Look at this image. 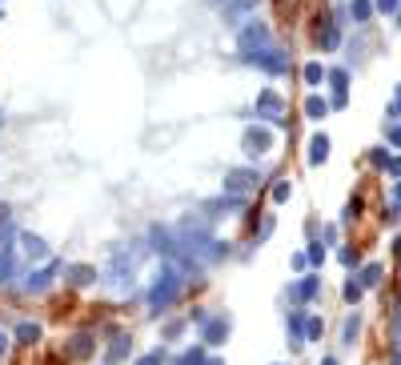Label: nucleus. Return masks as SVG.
I'll return each mask as SVG.
<instances>
[{
	"mask_svg": "<svg viewBox=\"0 0 401 365\" xmlns=\"http://www.w3.org/2000/svg\"><path fill=\"white\" fill-rule=\"evenodd\" d=\"M269 45H273V32H269L265 21H245L237 28V48H241V56H245V52H257V48H269Z\"/></svg>",
	"mask_w": 401,
	"mask_h": 365,
	"instance_id": "f257e3e1",
	"label": "nucleus"
},
{
	"mask_svg": "<svg viewBox=\"0 0 401 365\" xmlns=\"http://www.w3.org/2000/svg\"><path fill=\"white\" fill-rule=\"evenodd\" d=\"M245 65L269 72V76H285L289 72V56L277 45H269V48H257V52H245Z\"/></svg>",
	"mask_w": 401,
	"mask_h": 365,
	"instance_id": "f03ea898",
	"label": "nucleus"
},
{
	"mask_svg": "<svg viewBox=\"0 0 401 365\" xmlns=\"http://www.w3.org/2000/svg\"><path fill=\"white\" fill-rule=\"evenodd\" d=\"M257 121H265L269 129H285V125H289V121H285V101H281V92H273V89L257 92Z\"/></svg>",
	"mask_w": 401,
	"mask_h": 365,
	"instance_id": "7ed1b4c3",
	"label": "nucleus"
},
{
	"mask_svg": "<svg viewBox=\"0 0 401 365\" xmlns=\"http://www.w3.org/2000/svg\"><path fill=\"white\" fill-rule=\"evenodd\" d=\"M177 293H181V277L173 273V269H161V273H157V285H153V293H149V305H153V309H165Z\"/></svg>",
	"mask_w": 401,
	"mask_h": 365,
	"instance_id": "20e7f679",
	"label": "nucleus"
},
{
	"mask_svg": "<svg viewBox=\"0 0 401 365\" xmlns=\"http://www.w3.org/2000/svg\"><path fill=\"white\" fill-rule=\"evenodd\" d=\"M241 145H245V153H249V157L273 153V129H269V125H249V129H245V137H241Z\"/></svg>",
	"mask_w": 401,
	"mask_h": 365,
	"instance_id": "39448f33",
	"label": "nucleus"
},
{
	"mask_svg": "<svg viewBox=\"0 0 401 365\" xmlns=\"http://www.w3.org/2000/svg\"><path fill=\"white\" fill-rule=\"evenodd\" d=\"M257 181H261L257 169H229L225 173V193H249Z\"/></svg>",
	"mask_w": 401,
	"mask_h": 365,
	"instance_id": "423d86ee",
	"label": "nucleus"
},
{
	"mask_svg": "<svg viewBox=\"0 0 401 365\" xmlns=\"http://www.w3.org/2000/svg\"><path fill=\"white\" fill-rule=\"evenodd\" d=\"M329 160V137L325 133H313L309 137V165H325Z\"/></svg>",
	"mask_w": 401,
	"mask_h": 365,
	"instance_id": "0eeeda50",
	"label": "nucleus"
},
{
	"mask_svg": "<svg viewBox=\"0 0 401 365\" xmlns=\"http://www.w3.org/2000/svg\"><path fill=\"white\" fill-rule=\"evenodd\" d=\"M305 116L309 121H325V116H329V101L317 96V92H309L305 96Z\"/></svg>",
	"mask_w": 401,
	"mask_h": 365,
	"instance_id": "6e6552de",
	"label": "nucleus"
},
{
	"mask_svg": "<svg viewBox=\"0 0 401 365\" xmlns=\"http://www.w3.org/2000/svg\"><path fill=\"white\" fill-rule=\"evenodd\" d=\"M317 45H321V48H329V52H333V48L341 45V28H337L333 21H325L321 28H317Z\"/></svg>",
	"mask_w": 401,
	"mask_h": 365,
	"instance_id": "1a4fd4ad",
	"label": "nucleus"
},
{
	"mask_svg": "<svg viewBox=\"0 0 401 365\" xmlns=\"http://www.w3.org/2000/svg\"><path fill=\"white\" fill-rule=\"evenodd\" d=\"M21 245H24V253H28V261H45L48 257V245L41 241V237H32V233H24Z\"/></svg>",
	"mask_w": 401,
	"mask_h": 365,
	"instance_id": "9d476101",
	"label": "nucleus"
},
{
	"mask_svg": "<svg viewBox=\"0 0 401 365\" xmlns=\"http://www.w3.org/2000/svg\"><path fill=\"white\" fill-rule=\"evenodd\" d=\"M325 81L333 85V96H349V72L345 69H325Z\"/></svg>",
	"mask_w": 401,
	"mask_h": 365,
	"instance_id": "9b49d317",
	"label": "nucleus"
},
{
	"mask_svg": "<svg viewBox=\"0 0 401 365\" xmlns=\"http://www.w3.org/2000/svg\"><path fill=\"white\" fill-rule=\"evenodd\" d=\"M317 289H321L317 277H301V281L289 289V297H293V301H309V297H317Z\"/></svg>",
	"mask_w": 401,
	"mask_h": 365,
	"instance_id": "f8f14e48",
	"label": "nucleus"
},
{
	"mask_svg": "<svg viewBox=\"0 0 401 365\" xmlns=\"http://www.w3.org/2000/svg\"><path fill=\"white\" fill-rule=\"evenodd\" d=\"M221 337H229V321H225V317H217V321L205 325V345H217Z\"/></svg>",
	"mask_w": 401,
	"mask_h": 365,
	"instance_id": "ddd939ff",
	"label": "nucleus"
},
{
	"mask_svg": "<svg viewBox=\"0 0 401 365\" xmlns=\"http://www.w3.org/2000/svg\"><path fill=\"white\" fill-rule=\"evenodd\" d=\"M12 273H17V253L0 245V281H12Z\"/></svg>",
	"mask_w": 401,
	"mask_h": 365,
	"instance_id": "4468645a",
	"label": "nucleus"
},
{
	"mask_svg": "<svg viewBox=\"0 0 401 365\" xmlns=\"http://www.w3.org/2000/svg\"><path fill=\"white\" fill-rule=\"evenodd\" d=\"M52 273H56V265H48V269H41L36 277H28V293H45L48 281H52Z\"/></svg>",
	"mask_w": 401,
	"mask_h": 365,
	"instance_id": "2eb2a0df",
	"label": "nucleus"
},
{
	"mask_svg": "<svg viewBox=\"0 0 401 365\" xmlns=\"http://www.w3.org/2000/svg\"><path fill=\"white\" fill-rule=\"evenodd\" d=\"M349 17H354L357 24H365L373 17V0H354V4H349Z\"/></svg>",
	"mask_w": 401,
	"mask_h": 365,
	"instance_id": "dca6fc26",
	"label": "nucleus"
},
{
	"mask_svg": "<svg viewBox=\"0 0 401 365\" xmlns=\"http://www.w3.org/2000/svg\"><path fill=\"white\" fill-rule=\"evenodd\" d=\"M321 81H325V65H321V61H309L305 65V85L309 89H317Z\"/></svg>",
	"mask_w": 401,
	"mask_h": 365,
	"instance_id": "f3484780",
	"label": "nucleus"
},
{
	"mask_svg": "<svg viewBox=\"0 0 401 365\" xmlns=\"http://www.w3.org/2000/svg\"><path fill=\"white\" fill-rule=\"evenodd\" d=\"M373 12H381V17H398L401 0H373Z\"/></svg>",
	"mask_w": 401,
	"mask_h": 365,
	"instance_id": "a211bd4d",
	"label": "nucleus"
},
{
	"mask_svg": "<svg viewBox=\"0 0 401 365\" xmlns=\"http://www.w3.org/2000/svg\"><path fill=\"white\" fill-rule=\"evenodd\" d=\"M289 197H293V181H277L273 185V201H277V205H285Z\"/></svg>",
	"mask_w": 401,
	"mask_h": 365,
	"instance_id": "6ab92c4d",
	"label": "nucleus"
},
{
	"mask_svg": "<svg viewBox=\"0 0 401 365\" xmlns=\"http://www.w3.org/2000/svg\"><path fill=\"white\" fill-rule=\"evenodd\" d=\"M381 281V265H365V273H361V289H369V285H378Z\"/></svg>",
	"mask_w": 401,
	"mask_h": 365,
	"instance_id": "aec40b11",
	"label": "nucleus"
},
{
	"mask_svg": "<svg viewBox=\"0 0 401 365\" xmlns=\"http://www.w3.org/2000/svg\"><path fill=\"white\" fill-rule=\"evenodd\" d=\"M357 329H361V317H357V313H354V317L345 321V345H354V337H357Z\"/></svg>",
	"mask_w": 401,
	"mask_h": 365,
	"instance_id": "412c9836",
	"label": "nucleus"
},
{
	"mask_svg": "<svg viewBox=\"0 0 401 365\" xmlns=\"http://www.w3.org/2000/svg\"><path fill=\"white\" fill-rule=\"evenodd\" d=\"M17 337H21V342H36V337H41V329H36V325H21V329H17Z\"/></svg>",
	"mask_w": 401,
	"mask_h": 365,
	"instance_id": "4be33fe9",
	"label": "nucleus"
},
{
	"mask_svg": "<svg viewBox=\"0 0 401 365\" xmlns=\"http://www.w3.org/2000/svg\"><path fill=\"white\" fill-rule=\"evenodd\" d=\"M321 329H325V325H321L317 317H309V321H305V337H309V342H313V337H321Z\"/></svg>",
	"mask_w": 401,
	"mask_h": 365,
	"instance_id": "5701e85b",
	"label": "nucleus"
},
{
	"mask_svg": "<svg viewBox=\"0 0 401 365\" xmlns=\"http://www.w3.org/2000/svg\"><path fill=\"white\" fill-rule=\"evenodd\" d=\"M385 140H389L393 149H401V125H389V129H385Z\"/></svg>",
	"mask_w": 401,
	"mask_h": 365,
	"instance_id": "b1692460",
	"label": "nucleus"
},
{
	"mask_svg": "<svg viewBox=\"0 0 401 365\" xmlns=\"http://www.w3.org/2000/svg\"><path fill=\"white\" fill-rule=\"evenodd\" d=\"M369 160H373L378 169H385V165H389V153H385V149H373V153H369Z\"/></svg>",
	"mask_w": 401,
	"mask_h": 365,
	"instance_id": "393cba45",
	"label": "nucleus"
},
{
	"mask_svg": "<svg viewBox=\"0 0 401 365\" xmlns=\"http://www.w3.org/2000/svg\"><path fill=\"white\" fill-rule=\"evenodd\" d=\"M357 297H361V281H349V285H345V301L357 305Z\"/></svg>",
	"mask_w": 401,
	"mask_h": 365,
	"instance_id": "a878e982",
	"label": "nucleus"
},
{
	"mask_svg": "<svg viewBox=\"0 0 401 365\" xmlns=\"http://www.w3.org/2000/svg\"><path fill=\"white\" fill-rule=\"evenodd\" d=\"M309 261L321 265V261H325V249H321V245H309Z\"/></svg>",
	"mask_w": 401,
	"mask_h": 365,
	"instance_id": "bb28decb",
	"label": "nucleus"
},
{
	"mask_svg": "<svg viewBox=\"0 0 401 365\" xmlns=\"http://www.w3.org/2000/svg\"><path fill=\"white\" fill-rule=\"evenodd\" d=\"M72 277H76V285H89L93 281V269H72Z\"/></svg>",
	"mask_w": 401,
	"mask_h": 365,
	"instance_id": "cd10ccee",
	"label": "nucleus"
},
{
	"mask_svg": "<svg viewBox=\"0 0 401 365\" xmlns=\"http://www.w3.org/2000/svg\"><path fill=\"white\" fill-rule=\"evenodd\" d=\"M161 362H165V353L157 349V353H149V357H141V362H137V365H161Z\"/></svg>",
	"mask_w": 401,
	"mask_h": 365,
	"instance_id": "c85d7f7f",
	"label": "nucleus"
},
{
	"mask_svg": "<svg viewBox=\"0 0 401 365\" xmlns=\"http://www.w3.org/2000/svg\"><path fill=\"white\" fill-rule=\"evenodd\" d=\"M357 213H361V201H357V197H354V201H349V205H345V221H354Z\"/></svg>",
	"mask_w": 401,
	"mask_h": 365,
	"instance_id": "c756f323",
	"label": "nucleus"
},
{
	"mask_svg": "<svg viewBox=\"0 0 401 365\" xmlns=\"http://www.w3.org/2000/svg\"><path fill=\"white\" fill-rule=\"evenodd\" d=\"M389 116H401V85H398V101L389 105Z\"/></svg>",
	"mask_w": 401,
	"mask_h": 365,
	"instance_id": "7c9ffc66",
	"label": "nucleus"
},
{
	"mask_svg": "<svg viewBox=\"0 0 401 365\" xmlns=\"http://www.w3.org/2000/svg\"><path fill=\"white\" fill-rule=\"evenodd\" d=\"M385 169H389L393 177H401V160H398V157H389V165H385Z\"/></svg>",
	"mask_w": 401,
	"mask_h": 365,
	"instance_id": "2f4dec72",
	"label": "nucleus"
},
{
	"mask_svg": "<svg viewBox=\"0 0 401 365\" xmlns=\"http://www.w3.org/2000/svg\"><path fill=\"white\" fill-rule=\"evenodd\" d=\"M4 349H8V333H4V329H0V353H4Z\"/></svg>",
	"mask_w": 401,
	"mask_h": 365,
	"instance_id": "473e14b6",
	"label": "nucleus"
},
{
	"mask_svg": "<svg viewBox=\"0 0 401 365\" xmlns=\"http://www.w3.org/2000/svg\"><path fill=\"white\" fill-rule=\"evenodd\" d=\"M321 365H337V357H325V362H321Z\"/></svg>",
	"mask_w": 401,
	"mask_h": 365,
	"instance_id": "72a5a7b5",
	"label": "nucleus"
},
{
	"mask_svg": "<svg viewBox=\"0 0 401 365\" xmlns=\"http://www.w3.org/2000/svg\"><path fill=\"white\" fill-rule=\"evenodd\" d=\"M217 4H225V8H229V4H237V0H217Z\"/></svg>",
	"mask_w": 401,
	"mask_h": 365,
	"instance_id": "f704fd0d",
	"label": "nucleus"
},
{
	"mask_svg": "<svg viewBox=\"0 0 401 365\" xmlns=\"http://www.w3.org/2000/svg\"><path fill=\"white\" fill-rule=\"evenodd\" d=\"M393 193H398V201H401V181H398V189H393Z\"/></svg>",
	"mask_w": 401,
	"mask_h": 365,
	"instance_id": "c9c22d12",
	"label": "nucleus"
},
{
	"mask_svg": "<svg viewBox=\"0 0 401 365\" xmlns=\"http://www.w3.org/2000/svg\"><path fill=\"white\" fill-rule=\"evenodd\" d=\"M398 28H401V12H398Z\"/></svg>",
	"mask_w": 401,
	"mask_h": 365,
	"instance_id": "e433bc0d",
	"label": "nucleus"
},
{
	"mask_svg": "<svg viewBox=\"0 0 401 365\" xmlns=\"http://www.w3.org/2000/svg\"><path fill=\"white\" fill-rule=\"evenodd\" d=\"M393 365H401V353H398V362H393Z\"/></svg>",
	"mask_w": 401,
	"mask_h": 365,
	"instance_id": "4c0bfd02",
	"label": "nucleus"
},
{
	"mask_svg": "<svg viewBox=\"0 0 401 365\" xmlns=\"http://www.w3.org/2000/svg\"><path fill=\"white\" fill-rule=\"evenodd\" d=\"M0 21H4V8H0Z\"/></svg>",
	"mask_w": 401,
	"mask_h": 365,
	"instance_id": "58836bf2",
	"label": "nucleus"
},
{
	"mask_svg": "<svg viewBox=\"0 0 401 365\" xmlns=\"http://www.w3.org/2000/svg\"><path fill=\"white\" fill-rule=\"evenodd\" d=\"M0 125H4V116H0Z\"/></svg>",
	"mask_w": 401,
	"mask_h": 365,
	"instance_id": "ea45409f",
	"label": "nucleus"
}]
</instances>
